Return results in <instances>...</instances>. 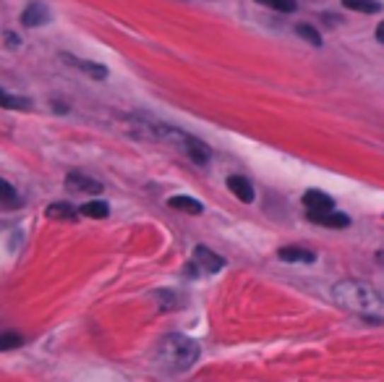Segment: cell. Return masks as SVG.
I'll return each instance as SVG.
<instances>
[{"mask_svg":"<svg viewBox=\"0 0 384 382\" xmlns=\"http://www.w3.org/2000/svg\"><path fill=\"white\" fill-rule=\"evenodd\" d=\"M376 40H379V42H384V21L376 26Z\"/></svg>","mask_w":384,"mask_h":382,"instance_id":"obj_21","label":"cell"},{"mask_svg":"<svg viewBox=\"0 0 384 382\" xmlns=\"http://www.w3.org/2000/svg\"><path fill=\"white\" fill-rule=\"evenodd\" d=\"M78 212H81L84 217H92V220H105V217L110 215V204L103 202V199H94V202H86Z\"/></svg>","mask_w":384,"mask_h":382,"instance_id":"obj_14","label":"cell"},{"mask_svg":"<svg viewBox=\"0 0 384 382\" xmlns=\"http://www.w3.org/2000/svg\"><path fill=\"white\" fill-rule=\"evenodd\" d=\"M296 32H298V37H303L308 45H322V37H319V32H316L314 26L298 24V26H296Z\"/></svg>","mask_w":384,"mask_h":382,"instance_id":"obj_19","label":"cell"},{"mask_svg":"<svg viewBox=\"0 0 384 382\" xmlns=\"http://www.w3.org/2000/svg\"><path fill=\"white\" fill-rule=\"evenodd\" d=\"M342 6L348 11H359V13H379L382 11V3H376V0H342Z\"/></svg>","mask_w":384,"mask_h":382,"instance_id":"obj_15","label":"cell"},{"mask_svg":"<svg viewBox=\"0 0 384 382\" xmlns=\"http://www.w3.org/2000/svg\"><path fill=\"white\" fill-rule=\"evenodd\" d=\"M157 364L168 369V372H186L191 366L197 364L199 359V343L197 340L186 338V335H165L157 346Z\"/></svg>","mask_w":384,"mask_h":382,"instance_id":"obj_2","label":"cell"},{"mask_svg":"<svg viewBox=\"0 0 384 382\" xmlns=\"http://www.w3.org/2000/svg\"><path fill=\"white\" fill-rule=\"evenodd\" d=\"M66 186H69L71 191H78V194H100V191H103V183L94 181V178H89V175L84 173H69Z\"/></svg>","mask_w":384,"mask_h":382,"instance_id":"obj_6","label":"cell"},{"mask_svg":"<svg viewBox=\"0 0 384 382\" xmlns=\"http://www.w3.org/2000/svg\"><path fill=\"white\" fill-rule=\"evenodd\" d=\"M66 61L74 66V69L78 71H84L86 76H92V79H107V69L105 66H100V63H92V61H81V58H71V55H63Z\"/></svg>","mask_w":384,"mask_h":382,"instance_id":"obj_11","label":"cell"},{"mask_svg":"<svg viewBox=\"0 0 384 382\" xmlns=\"http://www.w3.org/2000/svg\"><path fill=\"white\" fill-rule=\"evenodd\" d=\"M228 186H231V191L240 202H246V204L254 202V186H251L243 175H231V178H228Z\"/></svg>","mask_w":384,"mask_h":382,"instance_id":"obj_12","label":"cell"},{"mask_svg":"<svg viewBox=\"0 0 384 382\" xmlns=\"http://www.w3.org/2000/svg\"><path fill=\"white\" fill-rule=\"evenodd\" d=\"M282 262H303V265H311L316 260L314 252H308L303 246H282L280 252H277Z\"/></svg>","mask_w":384,"mask_h":382,"instance_id":"obj_10","label":"cell"},{"mask_svg":"<svg viewBox=\"0 0 384 382\" xmlns=\"http://www.w3.org/2000/svg\"><path fill=\"white\" fill-rule=\"evenodd\" d=\"M50 18H52V13H50V8L45 6L42 0H32V3L24 8V13H21V24L32 29V26L50 24Z\"/></svg>","mask_w":384,"mask_h":382,"instance_id":"obj_3","label":"cell"},{"mask_svg":"<svg viewBox=\"0 0 384 382\" xmlns=\"http://www.w3.org/2000/svg\"><path fill=\"white\" fill-rule=\"evenodd\" d=\"M194 260H197L199 267L206 270V272H220V270L225 267V260H222L220 254H214L212 249H206V246H197V249H194Z\"/></svg>","mask_w":384,"mask_h":382,"instance_id":"obj_5","label":"cell"},{"mask_svg":"<svg viewBox=\"0 0 384 382\" xmlns=\"http://www.w3.org/2000/svg\"><path fill=\"white\" fill-rule=\"evenodd\" d=\"M0 108H8V110H29L32 105H29V100L26 97H13V95H8V92H3L0 89Z\"/></svg>","mask_w":384,"mask_h":382,"instance_id":"obj_16","label":"cell"},{"mask_svg":"<svg viewBox=\"0 0 384 382\" xmlns=\"http://www.w3.org/2000/svg\"><path fill=\"white\" fill-rule=\"evenodd\" d=\"M332 299L340 306L350 309V312L371 317V320H382L384 317V299L368 283H361V280H340V283H334Z\"/></svg>","mask_w":384,"mask_h":382,"instance_id":"obj_1","label":"cell"},{"mask_svg":"<svg viewBox=\"0 0 384 382\" xmlns=\"http://www.w3.org/2000/svg\"><path fill=\"white\" fill-rule=\"evenodd\" d=\"M183 152H186L197 166H206L209 157H212V152H209V147H206L204 141L194 139V137H188V134H186V141H183Z\"/></svg>","mask_w":384,"mask_h":382,"instance_id":"obj_8","label":"cell"},{"mask_svg":"<svg viewBox=\"0 0 384 382\" xmlns=\"http://www.w3.org/2000/svg\"><path fill=\"white\" fill-rule=\"evenodd\" d=\"M308 220H314L319 226H327V228H334V231H342V228L350 226V217L342 215V212H308Z\"/></svg>","mask_w":384,"mask_h":382,"instance_id":"obj_7","label":"cell"},{"mask_svg":"<svg viewBox=\"0 0 384 382\" xmlns=\"http://www.w3.org/2000/svg\"><path fill=\"white\" fill-rule=\"evenodd\" d=\"M303 207H306L308 212H332L334 202L330 194H325V191L308 189L306 194H303Z\"/></svg>","mask_w":384,"mask_h":382,"instance_id":"obj_4","label":"cell"},{"mask_svg":"<svg viewBox=\"0 0 384 382\" xmlns=\"http://www.w3.org/2000/svg\"><path fill=\"white\" fill-rule=\"evenodd\" d=\"M21 346V335L16 332H0V351H13Z\"/></svg>","mask_w":384,"mask_h":382,"instance_id":"obj_20","label":"cell"},{"mask_svg":"<svg viewBox=\"0 0 384 382\" xmlns=\"http://www.w3.org/2000/svg\"><path fill=\"white\" fill-rule=\"evenodd\" d=\"M256 3H262V6L272 11H280V13H293L296 11V0H256Z\"/></svg>","mask_w":384,"mask_h":382,"instance_id":"obj_17","label":"cell"},{"mask_svg":"<svg viewBox=\"0 0 384 382\" xmlns=\"http://www.w3.org/2000/svg\"><path fill=\"white\" fill-rule=\"evenodd\" d=\"M0 204H3V207L16 204V189H13L8 181H3V178H0Z\"/></svg>","mask_w":384,"mask_h":382,"instance_id":"obj_18","label":"cell"},{"mask_svg":"<svg viewBox=\"0 0 384 382\" xmlns=\"http://www.w3.org/2000/svg\"><path fill=\"white\" fill-rule=\"evenodd\" d=\"M45 215L50 217V220H63V223H74V220H78L76 207H71L69 202H52Z\"/></svg>","mask_w":384,"mask_h":382,"instance_id":"obj_9","label":"cell"},{"mask_svg":"<svg viewBox=\"0 0 384 382\" xmlns=\"http://www.w3.org/2000/svg\"><path fill=\"white\" fill-rule=\"evenodd\" d=\"M374 260L379 262V265H382V267H384V252H376V257H374Z\"/></svg>","mask_w":384,"mask_h":382,"instance_id":"obj_22","label":"cell"},{"mask_svg":"<svg viewBox=\"0 0 384 382\" xmlns=\"http://www.w3.org/2000/svg\"><path fill=\"white\" fill-rule=\"evenodd\" d=\"M173 209H180V212H188V215H202L204 212V204L199 199H191V197H170L168 199Z\"/></svg>","mask_w":384,"mask_h":382,"instance_id":"obj_13","label":"cell"}]
</instances>
